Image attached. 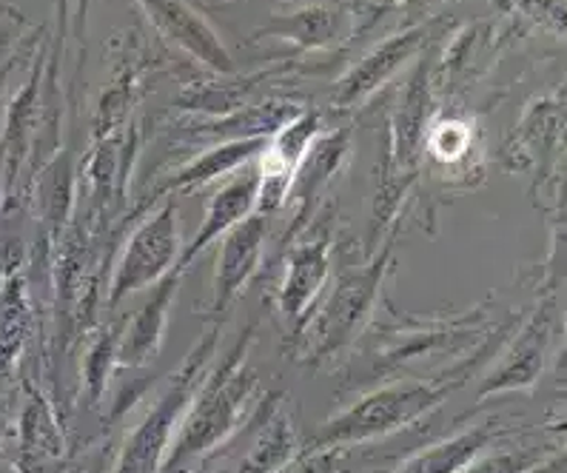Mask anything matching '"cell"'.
I'll return each mask as SVG.
<instances>
[{
  "label": "cell",
  "instance_id": "5bb4252c",
  "mask_svg": "<svg viewBox=\"0 0 567 473\" xmlns=\"http://www.w3.org/2000/svg\"><path fill=\"white\" fill-rule=\"evenodd\" d=\"M268 137H237V141L220 143V146L203 152L197 161L183 166L181 172L172 174L157 194H172V192H192V188L208 186V183L220 181L223 174H231L251 163L257 154L266 148Z\"/></svg>",
  "mask_w": 567,
  "mask_h": 473
},
{
  "label": "cell",
  "instance_id": "30bf717a",
  "mask_svg": "<svg viewBox=\"0 0 567 473\" xmlns=\"http://www.w3.org/2000/svg\"><path fill=\"white\" fill-rule=\"evenodd\" d=\"M183 286V271L174 268L157 286L152 288V297L132 313L123 326L121 353L117 366L121 368H143L157 360L163 342H166L168 322H172V308L177 300V291Z\"/></svg>",
  "mask_w": 567,
  "mask_h": 473
},
{
  "label": "cell",
  "instance_id": "7c38bea8",
  "mask_svg": "<svg viewBox=\"0 0 567 473\" xmlns=\"http://www.w3.org/2000/svg\"><path fill=\"white\" fill-rule=\"evenodd\" d=\"M328 274H331V237L328 234L300 243L291 251L280 288V311L286 313V320L306 326Z\"/></svg>",
  "mask_w": 567,
  "mask_h": 473
},
{
  "label": "cell",
  "instance_id": "8992f818",
  "mask_svg": "<svg viewBox=\"0 0 567 473\" xmlns=\"http://www.w3.org/2000/svg\"><path fill=\"white\" fill-rule=\"evenodd\" d=\"M322 128L320 112L297 114L286 126H280L266 141V148L260 152V194H257V214L280 212L288 203L291 183L297 177V168L306 161L308 148L315 146L317 134Z\"/></svg>",
  "mask_w": 567,
  "mask_h": 473
},
{
  "label": "cell",
  "instance_id": "ffe728a7",
  "mask_svg": "<svg viewBox=\"0 0 567 473\" xmlns=\"http://www.w3.org/2000/svg\"><path fill=\"white\" fill-rule=\"evenodd\" d=\"M38 92H41V69H34L27 86L18 92L7 114V132H3V154H7L9 174L18 172L29 146V134L38 123Z\"/></svg>",
  "mask_w": 567,
  "mask_h": 473
},
{
  "label": "cell",
  "instance_id": "5b68a950",
  "mask_svg": "<svg viewBox=\"0 0 567 473\" xmlns=\"http://www.w3.org/2000/svg\"><path fill=\"white\" fill-rule=\"evenodd\" d=\"M382 271H385V257L340 274L331 297L322 302L308 326V362L320 366L354 342L377 302Z\"/></svg>",
  "mask_w": 567,
  "mask_h": 473
},
{
  "label": "cell",
  "instance_id": "9a60e30c",
  "mask_svg": "<svg viewBox=\"0 0 567 473\" xmlns=\"http://www.w3.org/2000/svg\"><path fill=\"white\" fill-rule=\"evenodd\" d=\"M18 436H21V460H18V465L27 473H41L43 462L58 460L63 453V431L43 393L29 391L27 405L21 411V422H18Z\"/></svg>",
  "mask_w": 567,
  "mask_h": 473
},
{
  "label": "cell",
  "instance_id": "ba28073f",
  "mask_svg": "<svg viewBox=\"0 0 567 473\" xmlns=\"http://www.w3.org/2000/svg\"><path fill=\"white\" fill-rule=\"evenodd\" d=\"M152 27L166 38L172 47L183 54L200 61L217 74L234 72V61L223 41L214 34V29L203 21L197 9H192L186 0H137Z\"/></svg>",
  "mask_w": 567,
  "mask_h": 473
},
{
  "label": "cell",
  "instance_id": "277c9868",
  "mask_svg": "<svg viewBox=\"0 0 567 473\" xmlns=\"http://www.w3.org/2000/svg\"><path fill=\"white\" fill-rule=\"evenodd\" d=\"M181 243L177 206L174 200H163L152 214H146V220L128 237L121 260L112 271V280H109L106 306L117 308L123 300L154 288L166 274H172L181 263Z\"/></svg>",
  "mask_w": 567,
  "mask_h": 473
},
{
  "label": "cell",
  "instance_id": "ac0fdd59",
  "mask_svg": "<svg viewBox=\"0 0 567 473\" xmlns=\"http://www.w3.org/2000/svg\"><path fill=\"white\" fill-rule=\"evenodd\" d=\"M32 333V302L21 274H0V368L21 357Z\"/></svg>",
  "mask_w": 567,
  "mask_h": 473
},
{
  "label": "cell",
  "instance_id": "8fae6325",
  "mask_svg": "<svg viewBox=\"0 0 567 473\" xmlns=\"http://www.w3.org/2000/svg\"><path fill=\"white\" fill-rule=\"evenodd\" d=\"M425 43V29H408V32L391 34L374 52H368L351 72L337 83L334 103L337 106H354L377 92L396 74L402 63H408Z\"/></svg>",
  "mask_w": 567,
  "mask_h": 473
},
{
  "label": "cell",
  "instance_id": "44dd1931",
  "mask_svg": "<svg viewBox=\"0 0 567 473\" xmlns=\"http://www.w3.org/2000/svg\"><path fill=\"white\" fill-rule=\"evenodd\" d=\"M123 326H126V320L103 328L92 340L89 351L83 353V391H86L89 405H97L103 400L109 380H112V371L117 368Z\"/></svg>",
  "mask_w": 567,
  "mask_h": 473
},
{
  "label": "cell",
  "instance_id": "f546056e",
  "mask_svg": "<svg viewBox=\"0 0 567 473\" xmlns=\"http://www.w3.org/2000/svg\"><path fill=\"white\" fill-rule=\"evenodd\" d=\"M0 473H3V460H0Z\"/></svg>",
  "mask_w": 567,
  "mask_h": 473
},
{
  "label": "cell",
  "instance_id": "9c48e42d",
  "mask_svg": "<svg viewBox=\"0 0 567 473\" xmlns=\"http://www.w3.org/2000/svg\"><path fill=\"white\" fill-rule=\"evenodd\" d=\"M257 194H260V168L246 163V168H243L240 174H234L226 186L217 188V192L212 194L206 214H203L200 228L194 232L188 246L183 248L177 268L186 271L212 243L226 237V234L231 232L234 226H240L246 217L257 214Z\"/></svg>",
  "mask_w": 567,
  "mask_h": 473
},
{
  "label": "cell",
  "instance_id": "f1b7e54d",
  "mask_svg": "<svg viewBox=\"0 0 567 473\" xmlns=\"http://www.w3.org/2000/svg\"><path fill=\"white\" fill-rule=\"evenodd\" d=\"M385 7H396V3H402V0H382Z\"/></svg>",
  "mask_w": 567,
  "mask_h": 473
},
{
  "label": "cell",
  "instance_id": "3957f363",
  "mask_svg": "<svg viewBox=\"0 0 567 473\" xmlns=\"http://www.w3.org/2000/svg\"><path fill=\"white\" fill-rule=\"evenodd\" d=\"M451 385L434 380H402L377 388L368 397L346 408L340 417L328 420L315 433L311 448H348L382 440L422 420L447 397Z\"/></svg>",
  "mask_w": 567,
  "mask_h": 473
},
{
  "label": "cell",
  "instance_id": "603a6c76",
  "mask_svg": "<svg viewBox=\"0 0 567 473\" xmlns=\"http://www.w3.org/2000/svg\"><path fill=\"white\" fill-rule=\"evenodd\" d=\"M425 78H427V69L425 63H422L420 72L414 74V81L408 83L405 101H402L400 117H396V132H400L396 148H400L402 161H408V157L416 152V146H420L422 141V132H425V109H427Z\"/></svg>",
  "mask_w": 567,
  "mask_h": 473
},
{
  "label": "cell",
  "instance_id": "6da1fadb",
  "mask_svg": "<svg viewBox=\"0 0 567 473\" xmlns=\"http://www.w3.org/2000/svg\"><path fill=\"white\" fill-rule=\"evenodd\" d=\"M254 328H248L231 351L206 371L200 391L188 408L161 473H194V467L228 442L262 408L260 377L246 366Z\"/></svg>",
  "mask_w": 567,
  "mask_h": 473
},
{
  "label": "cell",
  "instance_id": "7402d4cb",
  "mask_svg": "<svg viewBox=\"0 0 567 473\" xmlns=\"http://www.w3.org/2000/svg\"><path fill=\"white\" fill-rule=\"evenodd\" d=\"M342 18H346V12L340 7H306L280 21V27H274L271 34L291 38L302 49L322 47V43L334 41V34L342 29Z\"/></svg>",
  "mask_w": 567,
  "mask_h": 473
},
{
  "label": "cell",
  "instance_id": "e0dca14e",
  "mask_svg": "<svg viewBox=\"0 0 567 473\" xmlns=\"http://www.w3.org/2000/svg\"><path fill=\"white\" fill-rule=\"evenodd\" d=\"M494 425L467 428L451 440H442L425 451L414 453L394 473H462L467 465L480 460V453L494 442Z\"/></svg>",
  "mask_w": 567,
  "mask_h": 473
},
{
  "label": "cell",
  "instance_id": "d6986e66",
  "mask_svg": "<svg viewBox=\"0 0 567 473\" xmlns=\"http://www.w3.org/2000/svg\"><path fill=\"white\" fill-rule=\"evenodd\" d=\"M348 154V132H331L326 137H317L315 146L308 148L306 161L297 168V177L291 183V192L300 197V200H311L322 186H326L331 177L337 174V168L342 166V157ZM291 197V194H288Z\"/></svg>",
  "mask_w": 567,
  "mask_h": 473
},
{
  "label": "cell",
  "instance_id": "d4e9b609",
  "mask_svg": "<svg viewBox=\"0 0 567 473\" xmlns=\"http://www.w3.org/2000/svg\"><path fill=\"white\" fill-rule=\"evenodd\" d=\"M69 192H72V161L61 157V161H54L49 166V172L43 174L41 192H38V197L43 203V212L54 223H61L63 214L69 212V197H72Z\"/></svg>",
  "mask_w": 567,
  "mask_h": 473
},
{
  "label": "cell",
  "instance_id": "cb8c5ba5",
  "mask_svg": "<svg viewBox=\"0 0 567 473\" xmlns=\"http://www.w3.org/2000/svg\"><path fill=\"white\" fill-rule=\"evenodd\" d=\"M471 141H474V132L465 121H440L425 134L427 152L440 163H456L460 157H465Z\"/></svg>",
  "mask_w": 567,
  "mask_h": 473
},
{
  "label": "cell",
  "instance_id": "52a82bcc",
  "mask_svg": "<svg viewBox=\"0 0 567 473\" xmlns=\"http://www.w3.org/2000/svg\"><path fill=\"white\" fill-rule=\"evenodd\" d=\"M268 220L262 214H251L240 226H234L226 237H220V254L214 268V288L208 300V313L214 320H226V313L237 306L254 274L260 271L266 254Z\"/></svg>",
  "mask_w": 567,
  "mask_h": 473
},
{
  "label": "cell",
  "instance_id": "83f0119b",
  "mask_svg": "<svg viewBox=\"0 0 567 473\" xmlns=\"http://www.w3.org/2000/svg\"><path fill=\"white\" fill-rule=\"evenodd\" d=\"M556 371L567 373V342H565V348H561V353H559V362H556Z\"/></svg>",
  "mask_w": 567,
  "mask_h": 473
},
{
  "label": "cell",
  "instance_id": "4316f807",
  "mask_svg": "<svg viewBox=\"0 0 567 473\" xmlns=\"http://www.w3.org/2000/svg\"><path fill=\"white\" fill-rule=\"evenodd\" d=\"M527 465H530V456L525 453H496L487 460H476L462 473H525Z\"/></svg>",
  "mask_w": 567,
  "mask_h": 473
},
{
  "label": "cell",
  "instance_id": "4fadbf2b",
  "mask_svg": "<svg viewBox=\"0 0 567 473\" xmlns=\"http://www.w3.org/2000/svg\"><path fill=\"white\" fill-rule=\"evenodd\" d=\"M547 337H550V311L539 308L536 317L525 326L519 333V340L507 348L505 360L487 373L485 382L480 385V397H491V393L502 391H519V388H530L542 373V362H545Z\"/></svg>",
  "mask_w": 567,
  "mask_h": 473
},
{
  "label": "cell",
  "instance_id": "2e32d148",
  "mask_svg": "<svg viewBox=\"0 0 567 473\" xmlns=\"http://www.w3.org/2000/svg\"><path fill=\"white\" fill-rule=\"evenodd\" d=\"M297 453H300V440H297L295 425L280 408V393H274L260 436L254 440V448L243 456L240 467L234 473H280L297 460Z\"/></svg>",
  "mask_w": 567,
  "mask_h": 473
},
{
  "label": "cell",
  "instance_id": "7a4b0ae2",
  "mask_svg": "<svg viewBox=\"0 0 567 473\" xmlns=\"http://www.w3.org/2000/svg\"><path fill=\"white\" fill-rule=\"evenodd\" d=\"M220 342V326L206 328L200 340L194 342L192 351L186 353V360L177 366L157 393L154 405L148 408L137 425L128 431L126 445H123L121 456L114 473H161L163 462H166L168 451L174 445V436L181 431L183 420H186L188 408H192L194 397L200 391L206 371L214 360V348Z\"/></svg>",
  "mask_w": 567,
  "mask_h": 473
},
{
  "label": "cell",
  "instance_id": "484cf974",
  "mask_svg": "<svg viewBox=\"0 0 567 473\" xmlns=\"http://www.w3.org/2000/svg\"><path fill=\"white\" fill-rule=\"evenodd\" d=\"M342 448H311V456L295 460L286 473H337L340 471Z\"/></svg>",
  "mask_w": 567,
  "mask_h": 473
}]
</instances>
